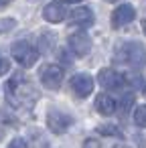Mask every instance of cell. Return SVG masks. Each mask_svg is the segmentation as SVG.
Here are the masks:
<instances>
[{
    "label": "cell",
    "mask_w": 146,
    "mask_h": 148,
    "mask_svg": "<svg viewBox=\"0 0 146 148\" xmlns=\"http://www.w3.org/2000/svg\"><path fill=\"white\" fill-rule=\"evenodd\" d=\"M6 101L14 108V110H33V106L39 99V91L37 87L19 71L12 75V79L6 81Z\"/></svg>",
    "instance_id": "1"
},
{
    "label": "cell",
    "mask_w": 146,
    "mask_h": 148,
    "mask_svg": "<svg viewBox=\"0 0 146 148\" xmlns=\"http://www.w3.org/2000/svg\"><path fill=\"white\" fill-rule=\"evenodd\" d=\"M116 59H120L122 63H128L136 69H142L146 65V49L142 43H126L116 53Z\"/></svg>",
    "instance_id": "2"
},
{
    "label": "cell",
    "mask_w": 146,
    "mask_h": 148,
    "mask_svg": "<svg viewBox=\"0 0 146 148\" xmlns=\"http://www.w3.org/2000/svg\"><path fill=\"white\" fill-rule=\"evenodd\" d=\"M10 53H12V59L25 69L33 67L39 61V49L31 45L29 41H14L10 47Z\"/></svg>",
    "instance_id": "3"
},
{
    "label": "cell",
    "mask_w": 146,
    "mask_h": 148,
    "mask_svg": "<svg viewBox=\"0 0 146 148\" xmlns=\"http://www.w3.org/2000/svg\"><path fill=\"white\" fill-rule=\"evenodd\" d=\"M39 79L47 89H59L61 83H63V69L59 65H53V63L45 65L39 73Z\"/></svg>",
    "instance_id": "4"
},
{
    "label": "cell",
    "mask_w": 146,
    "mask_h": 148,
    "mask_svg": "<svg viewBox=\"0 0 146 148\" xmlns=\"http://www.w3.org/2000/svg\"><path fill=\"white\" fill-rule=\"evenodd\" d=\"M91 25H93V12H91L89 6H77L69 12V27L85 31Z\"/></svg>",
    "instance_id": "5"
},
{
    "label": "cell",
    "mask_w": 146,
    "mask_h": 148,
    "mask_svg": "<svg viewBox=\"0 0 146 148\" xmlns=\"http://www.w3.org/2000/svg\"><path fill=\"white\" fill-rule=\"evenodd\" d=\"M67 43H69V49H71V53L75 57H85L91 51V39H89V35L85 31H77V33L69 35Z\"/></svg>",
    "instance_id": "6"
},
{
    "label": "cell",
    "mask_w": 146,
    "mask_h": 148,
    "mask_svg": "<svg viewBox=\"0 0 146 148\" xmlns=\"http://www.w3.org/2000/svg\"><path fill=\"white\" fill-rule=\"evenodd\" d=\"M97 81H99V85L104 87V89H108V91H118V89H122L124 87V75L122 73H118L116 69H110V67H106V69H101L99 73H97Z\"/></svg>",
    "instance_id": "7"
},
{
    "label": "cell",
    "mask_w": 146,
    "mask_h": 148,
    "mask_svg": "<svg viewBox=\"0 0 146 148\" xmlns=\"http://www.w3.org/2000/svg\"><path fill=\"white\" fill-rule=\"evenodd\" d=\"M47 126L53 134H65L71 126H73V118L63 114V112H49L47 114Z\"/></svg>",
    "instance_id": "8"
},
{
    "label": "cell",
    "mask_w": 146,
    "mask_h": 148,
    "mask_svg": "<svg viewBox=\"0 0 146 148\" xmlns=\"http://www.w3.org/2000/svg\"><path fill=\"white\" fill-rule=\"evenodd\" d=\"M134 18H136V10H134L132 4H128V2L118 4V6L114 8V12H112V27H114V29L126 27V25H130Z\"/></svg>",
    "instance_id": "9"
},
{
    "label": "cell",
    "mask_w": 146,
    "mask_h": 148,
    "mask_svg": "<svg viewBox=\"0 0 146 148\" xmlns=\"http://www.w3.org/2000/svg\"><path fill=\"white\" fill-rule=\"evenodd\" d=\"M71 89H73L75 95L87 97V95L93 91V79H91V75H87V73H77V75H73V77H71Z\"/></svg>",
    "instance_id": "10"
},
{
    "label": "cell",
    "mask_w": 146,
    "mask_h": 148,
    "mask_svg": "<svg viewBox=\"0 0 146 148\" xmlns=\"http://www.w3.org/2000/svg\"><path fill=\"white\" fill-rule=\"evenodd\" d=\"M67 16V6L63 2H49L43 8V18L47 23H63Z\"/></svg>",
    "instance_id": "11"
},
{
    "label": "cell",
    "mask_w": 146,
    "mask_h": 148,
    "mask_svg": "<svg viewBox=\"0 0 146 148\" xmlns=\"http://www.w3.org/2000/svg\"><path fill=\"white\" fill-rule=\"evenodd\" d=\"M95 110L101 114V116H112L114 112H116V101H114V97H110V95H99L97 99H95Z\"/></svg>",
    "instance_id": "12"
},
{
    "label": "cell",
    "mask_w": 146,
    "mask_h": 148,
    "mask_svg": "<svg viewBox=\"0 0 146 148\" xmlns=\"http://www.w3.org/2000/svg\"><path fill=\"white\" fill-rule=\"evenodd\" d=\"M134 93H124L122 95V101H120V106H118V110L122 112V116H126L130 110H132V106H134Z\"/></svg>",
    "instance_id": "13"
},
{
    "label": "cell",
    "mask_w": 146,
    "mask_h": 148,
    "mask_svg": "<svg viewBox=\"0 0 146 148\" xmlns=\"http://www.w3.org/2000/svg\"><path fill=\"white\" fill-rule=\"evenodd\" d=\"M134 124L140 128H146V106H138L134 110Z\"/></svg>",
    "instance_id": "14"
},
{
    "label": "cell",
    "mask_w": 146,
    "mask_h": 148,
    "mask_svg": "<svg viewBox=\"0 0 146 148\" xmlns=\"http://www.w3.org/2000/svg\"><path fill=\"white\" fill-rule=\"evenodd\" d=\"M97 132H99L101 136H120V138H122V132H120L116 126H112V124H104V126H99Z\"/></svg>",
    "instance_id": "15"
},
{
    "label": "cell",
    "mask_w": 146,
    "mask_h": 148,
    "mask_svg": "<svg viewBox=\"0 0 146 148\" xmlns=\"http://www.w3.org/2000/svg\"><path fill=\"white\" fill-rule=\"evenodd\" d=\"M14 27H16V21H12V18L0 21V33H8V29H14Z\"/></svg>",
    "instance_id": "16"
},
{
    "label": "cell",
    "mask_w": 146,
    "mask_h": 148,
    "mask_svg": "<svg viewBox=\"0 0 146 148\" xmlns=\"http://www.w3.org/2000/svg\"><path fill=\"white\" fill-rule=\"evenodd\" d=\"M8 69H10V63H8V59H6L2 53H0V75H4Z\"/></svg>",
    "instance_id": "17"
},
{
    "label": "cell",
    "mask_w": 146,
    "mask_h": 148,
    "mask_svg": "<svg viewBox=\"0 0 146 148\" xmlns=\"http://www.w3.org/2000/svg\"><path fill=\"white\" fill-rule=\"evenodd\" d=\"M8 148H29V146H27V140H25V138H14V140L8 144Z\"/></svg>",
    "instance_id": "18"
},
{
    "label": "cell",
    "mask_w": 146,
    "mask_h": 148,
    "mask_svg": "<svg viewBox=\"0 0 146 148\" xmlns=\"http://www.w3.org/2000/svg\"><path fill=\"white\" fill-rule=\"evenodd\" d=\"M83 148H101V144H99L97 140H93V138H87V140L83 142Z\"/></svg>",
    "instance_id": "19"
},
{
    "label": "cell",
    "mask_w": 146,
    "mask_h": 148,
    "mask_svg": "<svg viewBox=\"0 0 146 148\" xmlns=\"http://www.w3.org/2000/svg\"><path fill=\"white\" fill-rule=\"evenodd\" d=\"M114 148H128L126 144H118V146H114Z\"/></svg>",
    "instance_id": "20"
},
{
    "label": "cell",
    "mask_w": 146,
    "mask_h": 148,
    "mask_svg": "<svg viewBox=\"0 0 146 148\" xmlns=\"http://www.w3.org/2000/svg\"><path fill=\"white\" fill-rule=\"evenodd\" d=\"M142 29H144V35H146V21L142 23Z\"/></svg>",
    "instance_id": "21"
},
{
    "label": "cell",
    "mask_w": 146,
    "mask_h": 148,
    "mask_svg": "<svg viewBox=\"0 0 146 148\" xmlns=\"http://www.w3.org/2000/svg\"><path fill=\"white\" fill-rule=\"evenodd\" d=\"M0 8H6V2H0Z\"/></svg>",
    "instance_id": "22"
}]
</instances>
